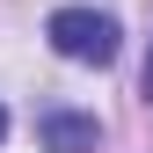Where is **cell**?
<instances>
[{"instance_id":"7a4b0ae2","label":"cell","mask_w":153,"mask_h":153,"mask_svg":"<svg viewBox=\"0 0 153 153\" xmlns=\"http://www.w3.org/2000/svg\"><path fill=\"white\" fill-rule=\"evenodd\" d=\"M36 139H44V153H95L102 146V124L80 117V109H44L36 117Z\"/></svg>"},{"instance_id":"277c9868","label":"cell","mask_w":153,"mask_h":153,"mask_svg":"<svg viewBox=\"0 0 153 153\" xmlns=\"http://www.w3.org/2000/svg\"><path fill=\"white\" fill-rule=\"evenodd\" d=\"M0 139H7V109H0Z\"/></svg>"},{"instance_id":"3957f363","label":"cell","mask_w":153,"mask_h":153,"mask_svg":"<svg viewBox=\"0 0 153 153\" xmlns=\"http://www.w3.org/2000/svg\"><path fill=\"white\" fill-rule=\"evenodd\" d=\"M139 88H146V102H153V51H146V73H139Z\"/></svg>"},{"instance_id":"6da1fadb","label":"cell","mask_w":153,"mask_h":153,"mask_svg":"<svg viewBox=\"0 0 153 153\" xmlns=\"http://www.w3.org/2000/svg\"><path fill=\"white\" fill-rule=\"evenodd\" d=\"M44 36H51V51L73 59V66H109L117 59V15H102V7H59L44 22Z\"/></svg>"}]
</instances>
